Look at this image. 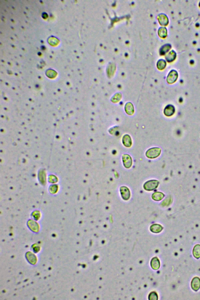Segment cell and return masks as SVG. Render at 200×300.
I'll list each match as a JSON object with an SVG mask.
<instances>
[{
	"mask_svg": "<svg viewBox=\"0 0 200 300\" xmlns=\"http://www.w3.org/2000/svg\"><path fill=\"white\" fill-rule=\"evenodd\" d=\"M193 255L196 258H200V245H196L193 249Z\"/></svg>",
	"mask_w": 200,
	"mask_h": 300,
	"instance_id": "obj_15",
	"label": "cell"
},
{
	"mask_svg": "<svg viewBox=\"0 0 200 300\" xmlns=\"http://www.w3.org/2000/svg\"><path fill=\"white\" fill-rule=\"evenodd\" d=\"M191 286L194 291H197L200 288V279L198 277H195L193 279L191 283Z\"/></svg>",
	"mask_w": 200,
	"mask_h": 300,
	"instance_id": "obj_8",
	"label": "cell"
},
{
	"mask_svg": "<svg viewBox=\"0 0 200 300\" xmlns=\"http://www.w3.org/2000/svg\"><path fill=\"white\" fill-rule=\"evenodd\" d=\"M164 197V195L163 193L160 192H156L154 193L152 195V198L156 201H161Z\"/></svg>",
	"mask_w": 200,
	"mask_h": 300,
	"instance_id": "obj_12",
	"label": "cell"
},
{
	"mask_svg": "<svg viewBox=\"0 0 200 300\" xmlns=\"http://www.w3.org/2000/svg\"><path fill=\"white\" fill-rule=\"evenodd\" d=\"M166 62L165 60L160 59L159 60L157 63V68L160 70H163L165 69L166 66Z\"/></svg>",
	"mask_w": 200,
	"mask_h": 300,
	"instance_id": "obj_16",
	"label": "cell"
},
{
	"mask_svg": "<svg viewBox=\"0 0 200 300\" xmlns=\"http://www.w3.org/2000/svg\"><path fill=\"white\" fill-rule=\"evenodd\" d=\"M178 77V72L175 70H172L169 72L167 77V83L169 84H172L176 81Z\"/></svg>",
	"mask_w": 200,
	"mask_h": 300,
	"instance_id": "obj_3",
	"label": "cell"
},
{
	"mask_svg": "<svg viewBox=\"0 0 200 300\" xmlns=\"http://www.w3.org/2000/svg\"><path fill=\"white\" fill-rule=\"evenodd\" d=\"M199 6H200V4H199Z\"/></svg>",
	"mask_w": 200,
	"mask_h": 300,
	"instance_id": "obj_18",
	"label": "cell"
},
{
	"mask_svg": "<svg viewBox=\"0 0 200 300\" xmlns=\"http://www.w3.org/2000/svg\"><path fill=\"white\" fill-rule=\"evenodd\" d=\"M120 192L123 199L127 201L130 198V192L129 189L125 186H122L120 188Z\"/></svg>",
	"mask_w": 200,
	"mask_h": 300,
	"instance_id": "obj_5",
	"label": "cell"
},
{
	"mask_svg": "<svg viewBox=\"0 0 200 300\" xmlns=\"http://www.w3.org/2000/svg\"><path fill=\"white\" fill-rule=\"evenodd\" d=\"M159 36L162 38H165L167 36V29L165 27H160L158 31Z\"/></svg>",
	"mask_w": 200,
	"mask_h": 300,
	"instance_id": "obj_14",
	"label": "cell"
},
{
	"mask_svg": "<svg viewBox=\"0 0 200 300\" xmlns=\"http://www.w3.org/2000/svg\"><path fill=\"white\" fill-rule=\"evenodd\" d=\"M158 20L160 25L162 26H167L168 24V19L166 15L162 13L159 15L158 17Z\"/></svg>",
	"mask_w": 200,
	"mask_h": 300,
	"instance_id": "obj_7",
	"label": "cell"
},
{
	"mask_svg": "<svg viewBox=\"0 0 200 300\" xmlns=\"http://www.w3.org/2000/svg\"><path fill=\"white\" fill-rule=\"evenodd\" d=\"M176 57V53L174 50L170 51L165 56V59L167 61L171 62L174 61Z\"/></svg>",
	"mask_w": 200,
	"mask_h": 300,
	"instance_id": "obj_11",
	"label": "cell"
},
{
	"mask_svg": "<svg viewBox=\"0 0 200 300\" xmlns=\"http://www.w3.org/2000/svg\"><path fill=\"white\" fill-rule=\"evenodd\" d=\"M125 110L128 115H133L135 112L134 106L133 104L131 102L126 103L125 106Z\"/></svg>",
	"mask_w": 200,
	"mask_h": 300,
	"instance_id": "obj_10",
	"label": "cell"
},
{
	"mask_svg": "<svg viewBox=\"0 0 200 300\" xmlns=\"http://www.w3.org/2000/svg\"><path fill=\"white\" fill-rule=\"evenodd\" d=\"M122 142H123V145L126 147H131L132 144V141L131 136L128 134L124 135L122 138Z\"/></svg>",
	"mask_w": 200,
	"mask_h": 300,
	"instance_id": "obj_9",
	"label": "cell"
},
{
	"mask_svg": "<svg viewBox=\"0 0 200 300\" xmlns=\"http://www.w3.org/2000/svg\"><path fill=\"white\" fill-rule=\"evenodd\" d=\"M159 182L157 180H152L147 181L143 186L144 189L147 191H151L155 189L158 186Z\"/></svg>",
	"mask_w": 200,
	"mask_h": 300,
	"instance_id": "obj_2",
	"label": "cell"
},
{
	"mask_svg": "<svg viewBox=\"0 0 200 300\" xmlns=\"http://www.w3.org/2000/svg\"><path fill=\"white\" fill-rule=\"evenodd\" d=\"M171 48V46L170 44H166L162 46L160 49V53L161 55H164L168 52Z\"/></svg>",
	"mask_w": 200,
	"mask_h": 300,
	"instance_id": "obj_13",
	"label": "cell"
},
{
	"mask_svg": "<svg viewBox=\"0 0 200 300\" xmlns=\"http://www.w3.org/2000/svg\"><path fill=\"white\" fill-rule=\"evenodd\" d=\"M175 112V108L173 106L169 105L166 106L164 110V114L166 116H171Z\"/></svg>",
	"mask_w": 200,
	"mask_h": 300,
	"instance_id": "obj_6",
	"label": "cell"
},
{
	"mask_svg": "<svg viewBox=\"0 0 200 300\" xmlns=\"http://www.w3.org/2000/svg\"><path fill=\"white\" fill-rule=\"evenodd\" d=\"M122 98V95L120 93H116L111 98V101L114 103L119 102Z\"/></svg>",
	"mask_w": 200,
	"mask_h": 300,
	"instance_id": "obj_17",
	"label": "cell"
},
{
	"mask_svg": "<svg viewBox=\"0 0 200 300\" xmlns=\"http://www.w3.org/2000/svg\"><path fill=\"white\" fill-rule=\"evenodd\" d=\"M161 153V149L160 148H152L147 150L146 153V156L148 158L154 159L158 157Z\"/></svg>",
	"mask_w": 200,
	"mask_h": 300,
	"instance_id": "obj_1",
	"label": "cell"
},
{
	"mask_svg": "<svg viewBox=\"0 0 200 300\" xmlns=\"http://www.w3.org/2000/svg\"><path fill=\"white\" fill-rule=\"evenodd\" d=\"M122 160L124 166L127 169H129L132 165V159L129 155L125 154L122 156Z\"/></svg>",
	"mask_w": 200,
	"mask_h": 300,
	"instance_id": "obj_4",
	"label": "cell"
}]
</instances>
